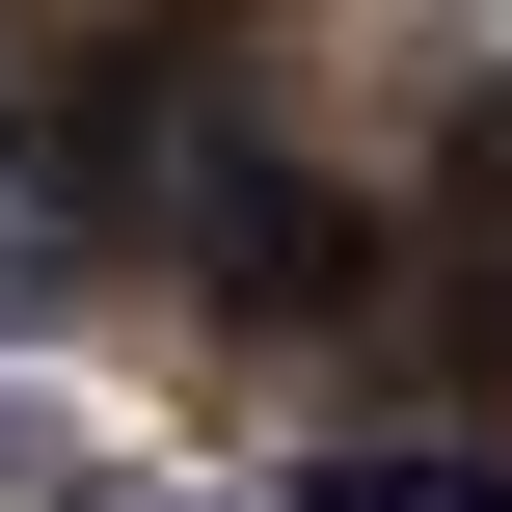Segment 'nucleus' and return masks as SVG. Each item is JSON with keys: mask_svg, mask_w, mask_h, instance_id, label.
<instances>
[{"mask_svg": "<svg viewBox=\"0 0 512 512\" xmlns=\"http://www.w3.org/2000/svg\"><path fill=\"white\" fill-rule=\"evenodd\" d=\"M297 512H512V459H324Z\"/></svg>", "mask_w": 512, "mask_h": 512, "instance_id": "obj_3", "label": "nucleus"}, {"mask_svg": "<svg viewBox=\"0 0 512 512\" xmlns=\"http://www.w3.org/2000/svg\"><path fill=\"white\" fill-rule=\"evenodd\" d=\"M162 243H189L243 324H270V297H378V216H351V189H297V162H189V216H162Z\"/></svg>", "mask_w": 512, "mask_h": 512, "instance_id": "obj_2", "label": "nucleus"}, {"mask_svg": "<svg viewBox=\"0 0 512 512\" xmlns=\"http://www.w3.org/2000/svg\"><path fill=\"white\" fill-rule=\"evenodd\" d=\"M243 54H270L243 0H135V27H81V54L27 81V216H81V243L135 216V243H162L189 162H216V81H243Z\"/></svg>", "mask_w": 512, "mask_h": 512, "instance_id": "obj_1", "label": "nucleus"}]
</instances>
